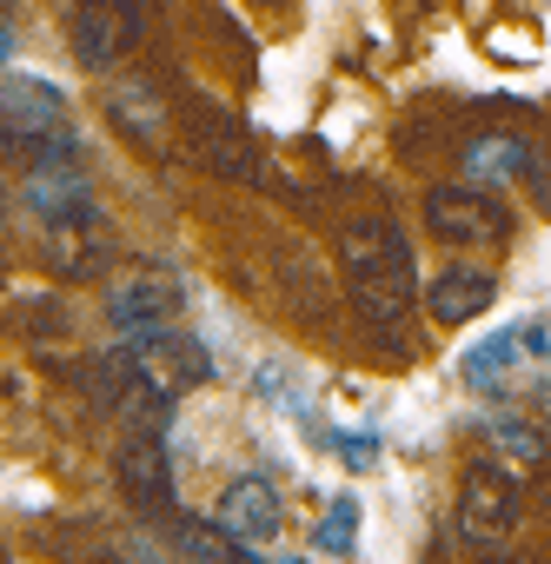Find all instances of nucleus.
I'll return each mask as SVG.
<instances>
[{
    "label": "nucleus",
    "mask_w": 551,
    "mask_h": 564,
    "mask_svg": "<svg viewBox=\"0 0 551 564\" xmlns=\"http://www.w3.org/2000/svg\"><path fill=\"white\" fill-rule=\"evenodd\" d=\"M0 120H8V153H28L34 140H47V133L67 127V100H61L54 80L8 67V87H0Z\"/></svg>",
    "instance_id": "9d476101"
},
{
    "label": "nucleus",
    "mask_w": 551,
    "mask_h": 564,
    "mask_svg": "<svg viewBox=\"0 0 551 564\" xmlns=\"http://www.w3.org/2000/svg\"><path fill=\"white\" fill-rule=\"evenodd\" d=\"M425 226L439 246H458V252H478V246H505L511 239V213L498 193L485 186H432L425 193Z\"/></svg>",
    "instance_id": "20e7f679"
},
{
    "label": "nucleus",
    "mask_w": 551,
    "mask_h": 564,
    "mask_svg": "<svg viewBox=\"0 0 551 564\" xmlns=\"http://www.w3.org/2000/svg\"><path fill=\"white\" fill-rule=\"evenodd\" d=\"M186 153H193L206 173H226V180H259L252 147H246V133H239V120H233L226 107H213V100H193V107H186Z\"/></svg>",
    "instance_id": "9b49d317"
},
{
    "label": "nucleus",
    "mask_w": 551,
    "mask_h": 564,
    "mask_svg": "<svg viewBox=\"0 0 551 564\" xmlns=\"http://www.w3.org/2000/svg\"><path fill=\"white\" fill-rule=\"evenodd\" d=\"M114 478H120V498L140 511V518H173V458H166V438L160 425H133L114 452Z\"/></svg>",
    "instance_id": "0eeeda50"
},
{
    "label": "nucleus",
    "mask_w": 551,
    "mask_h": 564,
    "mask_svg": "<svg viewBox=\"0 0 551 564\" xmlns=\"http://www.w3.org/2000/svg\"><path fill=\"white\" fill-rule=\"evenodd\" d=\"M41 252H47V265H54L61 279H100V272L114 265L120 239H114L107 213H100L94 199H80V206L41 219Z\"/></svg>",
    "instance_id": "39448f33"
},
{
    "label": "nucleus",
    "mask_w": 551,
    "mask_h": 564,
    "mask_svg": "<svg viewBox=\"0 0 551 564\" xmlns=\"http://www.w3.org/2000/svg\"><path fill=\"white\" fill-rule=\"evenodd\" d=\"M544 359H551V319H518V326H505V333H491L485 346L465 352V386L498 392V386H511L518 372H531Z\"/></svg>",
    "instance_id": "1a4fd4ad"
},
{
    "label": "nucleus",
    "mask_w": 551,
    "mask_h": 564,
    "mask_svg": "<svg viewBox=\"0 0 551 564\" xmlns=\"http://www.w3.org/2000/svg\"><path fill=\"white\" fill-rule=\"evenodd\" d=\"M186 306V286H180V272L166 265H133L120 272L114 286H107V319L120 339H147V333H166Z\"/></svg>",
    "instance_id": "423d86ee"
},
{
    "label": "nucleus",
    "mask_w": 551,
    "mask_h": 564,
    "mask_svg": "<svg viewBox=\"0 0 551 564\" xmlns=\"http://www.w3.org/2000/svg\"><path fill=\"white\" fill-rule=\"evenodd\" d=\"M107 113H114V127L133 133L140 147H160V140H166V120H173V107H160V94H153L147 80H120Z\"/></svg>",
    "instance_id": "dca6fc26"
},
{
    "label": "nucleus",
    "mask_w": 551,
    "mask_h": 564,
    "mask_svg": "<svg viewBox=\"0 0 551 564\" xmlns=\"http://www.w3.org/2000/svg\"><path fill=\"white\" fill-rule=\"evenodd\" d=\"M339 259H346V293H353L359 319H372V326L406 319V306L419 300V265H412V246H406L392 213L346 219Z\"/></svg>",
    "instance_id": "f257e3e1"
},
{
    "label": "nucleus",
    "mask_w": 551,
    "mask_h": 564,
    "mask_svg": "<svg viewBox=\"0 0 551 564\" xmlns=\"http://www.w3.org/2000/svg\"><path fill=\"white\" fill-rule=\"evenodd\" d=\"M80 392H87L107 419H120V425H166V412H173V392L153 386V372L140 366V352H133L127 339L107 346V352H94V359L80 366Z\"/></svg>",
    "instance_id": "f03ea898"
},
{
    "label": "nucleus",
    "mask_w": 551,
    "mask_h": 564,
    "mask_svg": "<svg viewBox=\"0 0 551 564\" xmlns=\"http://www.w3.org/2000/svg\"><path fill=\"white\" fill-rule=\"evenodd\" d=\"M511 564H531V557H511Z\"/></svg>",
    "instance_id": "a211bd4d"
},
{
    "label": "nucleus",
    "mask_w": 551,
    "mask_h": 564,
    "mask_svg": "<svg viewBox=\"0 0 551 564\" xmlns=\"http://www.w3.org/2000/svg\"><path fill=\"white\" fill-rule=\"evenodd\" d=\"M140 28H147L140 0H74V54L87 74L120 67L140 47Z\"/></svg>",
    "instance_id": "6e6552de"
},
{
    "label": "nucleus",
    "mask_w": 551,
    "mask_h": 564,
    "mask_svg": "<svg viewBox=\"0 0 551 564\" xmlns=\"http://www.w3.org/2000/svg\"><path fill=\"white\" fill-rule=\"evenodd\" d=\"M531 166V147L518 140V133H472L465 140V180L472 186H505V180H518Z\"/></svg>",
    "instance_id": "2eb2a0df"
},
{
    "label": "nucleus",
    "mask_w": 551,
    "mask_h": 564,
    "mask_svg": "<svg viewBox=\"0 0 551 564\" xmlns=\"http://www.w3.org/2000/svg\"><path fill=\"white\" fill-rule=\"evenodd\" d=\"M133 352H140V366L153 372V386H166L173 399L180 392H193V386H206V346L193 339V333H180V326H166V333H147V339H127Z\"/></svg>",
    "instance_id": "ddd939ff"
},
{
    "label": "nucleus",
    "mask_w": 551,
    "mask_h": 564,
    "mask_svg": "<svg viewBox=\"0 0 551 564\" xmlns=\"http://www.w3.org/2000/svg\"><path fill=\"white\" fill-rule=\"evenodd\" d=\"M518 511H525V491L518 478L498 465V458H472L465 478H458V538L491 551L518 531Z\"/></svg>",
    "instance_id": "7ed1b4c3"
},
{
    "label": "nucleus",
    "mask_w": 551,
    "mask_h": 564,
    "mask_svg": "<svg viewBox=\"0 0 551 564\" xmlns=\"http://www.w3.org/2000/svg\"><path fill=\"white\" fill-rule=\"evenodd\" d=\"M239 544H266V538H280V524H287V505H280V485L272 478H233L226 485V498H219V511H213Z\"/></svg>",
    "instance_id": "f8f14e48"
},
{
    "label": "nucleus",
    "mask_w": 551,
    "mask_h": 564,
    "mask_svg": "<svg viewBox=\"0 0 551 564\" xmlns=\"http://www.w3.org/2000/svg\"><path fill=\"white\" fill-rule=\"evenodd\" d=\"M353 531H359V505H353V498H339V505L320 518L313 544H320V551H333V557H346V551H353Z\"/></svg>",
    "instance_id": "f3484780"
},
{
    "label": "nucleus",
    "mask_w": 551,
    "mask_h": 564,
    "mask_svg": "<svg viewBox=\"0 0 551 564\" xmlns=\"http://www.w3.org/2000/svg\"><path fill=\"white\" fill-rule=\"evenodd\" d=\"M498 300V272L491 265H439V279L425 286V313L439 326H465Z\"/></svg>",
    "instance_id": "4468645a"
}]
</instances>
